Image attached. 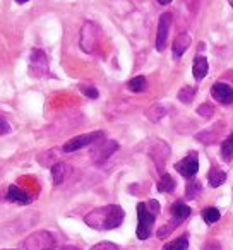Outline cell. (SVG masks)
Wrapping results in <instances>:
<instances>
[{
    "label": "cell",
    "mask_w": 233,
    "mask_h": 250,
    "mask_svg": "<svg viewBox=\"0 0 233 250\" xmlns=\"http://www.w3.org/2000/svg\"><path fill=\"white\" fill-rule=\"evenodd\" d=\"M156 216L153 211H151L149 208H148V202H139L137 204V221H139V225H137V238L139 240H146L149 238L151 231H153V225L154 221H156Z\"/></svg>",
    "instance_id": "7a4b0ae2"
},
{
    "label": "cell",
    "mask_w": 233,
    "mask_h": 250,
    "mask_svg": "<svg viewBox=\"0 0 233 250\" xmlns=\"http://www.w3.org/2000/svg\"><path fill=\"white\" fill-rule=\"evenodd\" d=\"M158 4H160V5H168V4H171V0H158Z\"/></svg>",
    "instance_id": "4dcf8cb0"
},
{
    "label": "cell",
    "mask_w": 233,
    "mask_h": 250,
    "mask_svg": "<svg viewBox=\"0 0 233 250\" xmlns=\"http://www.w3.org/2000/svg\"><path fill=\"white\" fill-rule=\"evenodd\" d=\"M219 218H221V212H219L216 208L202 209V219H204L206 225H212V223L219 221Z\"/></svg>",
    "instance_id": "ffe728a7"
},
{
    "label": "cell",
    "mask_w": 233,
    "mask_h": 250,
    "mask_svg": "<svg viewBox=\"0 0 233 250\" xmlns=\"http://www.w3.org/2000/svg\"><path fill=\"white\" fill-rule=\"evenodd\" d=\"M175 170L178 171V173L182 175V177L185 178H192L197 175L199 171V158L195 153H191L189 156H185L182 161H178L177 165H175Z\"/></svg>",
    "instance_id": "ba28073f"
},
{
    "label": "cell",
    "mask_w": 233,
    "mask_h": 250,
    "mask_svg": "<svg viewBox=\"0 0 233 250\" xmlns=\"http://www.w3.org/2000/svg\"><path fill=\"white\" fill-rule=\"evenodd\" d=\"M208 69H209V62L206 57H195L194 63H192V76L195 81H202L208 76Z\"/></svg>",
    "instance_id": "4fadbf2b"
},
{
    "label": "cell",
    "mask_w": 233,
    "mask_h": 250,
    "mask_svg": "<svg viewBox=\"0 0 233 250\" xmlns=\"http://www.w3.org/2000/svg\"><path fill=\"white\" fill-rule=\"evenodd\" d=\"M29 69L33 76H43L48 70V59L43 50H33L29 57Z\"/></svg>",
    "instance_id": "9c48e42d"
},
{
    "label": "cell",
    "mask_w": 233,
    "mask_h": 250,
    "mask_svg": "<svg viewBox=\"0 0 233 250\" xmlns=\"http://www.w3.org/2000/svg\"><path fill=\"white\" fill-rule=\"evenodd\" d=\"M124 218H126L124 209L120 206L110 204L98 208L94 211H91L89 214H86L84 223L93 229H113L122 225Z\"/></svg>",
    "instance_id": "6da1fadb"
},
{
    "label": "cell",
    "mask_w": 233,
    "mask_h": 250,
    "mask_svg": "<svg viewBox=\"0 0 233 250\" xmlns=\"http://www.w3.org/2000/svg\"><path fill=\"white\" fill-rule=\"evenodd\" d=\"M189 247V240H187V235L180 236V238L173 240V242H168L167 245L163 247V250H187Z\"/></svg>",
    "instance_id": "44dd1931"
},
{
    "label": "cell",
    "mask_w": 233,
    "mask_h": 250,
    "mask_svg": "<svg viewBox=\"0 0 233 250\" xmlns=\"http://www.w3.org/2000/svg\"><path fill=\"white\" fill-rule=\"evenodd\" d=\"M230 4H232V5H233V0H230Z\"/></svg>",
    "instance_id": "d6a6232c"
},
{
    "label": "cell",
    "mask_w": 233,
    "mask_h": 250,
    "mask_svg": "<svg viewBox=\"0 0 233 250\" xmlns=\"http://www.w3.org/2000/svg\"><path fill=\"white\" fill-rule=\"evenodd\" d=\"M208 180H209V185H211L212 188H218L219 185H223V182L226 180V173L223 170H216V168H212V170L208 173Z\"/></svg>",
    "instance_id": "e0dca14e"
},
{
    "label": "cell",
    "mask_w": 233,
    "mask_h": 250,
    "mask_svg": "<svg viewBox=\"0 0 233 250\" xmlns=\"http://www.w3.org/2000/svg\"><path fill=\"white\" fill-rule=\"evenodd\" d=\"M67 173H69V167L65 163H55L52 167V178H53V184L60 185L64 180H65Z\"/></svg>",
    "instance_id": "5bb4252c"
},
{
    "label": "cell",
    "mask_w": 233,
    "mask_h": 250,
    "mask_svg": "<svg viewBox=\"0 0 233 250\" xmlns=\"http://www.w3.org/2000/svg\"><path fill=\"white\" fill-rule=\"evenodd\" d=\"M201 190H202L201 184H199L197 180H191L187 184V190H185V195H187V199H195V197H199Z\"/></svg>",
    "instance_id": "d4e9b609"
},
{
    "label": "cell",
    "mask_w": 233,
    "mask_h": 250,
    "mask_svg": "<svg viewBox=\"0 0 233 250\" xmlns=\"http://www.w3.org/2000/svg\"><path fill=\"white\" fill-rule=\"evenodd\" d=\"M146 115H148V118H149L151 122H158V120H161L165 115H167V110H165L161 104H153V106L146 111Z\"/></svg>",
    "instance_id": "7402d4cb"
},
{
    "label": "cell",
    "mask_w": 233,
    "mask_h": 250,
    "mask_svg": "<svg viewBox=\"0 0 233 250\" xmlns=\"http://www.w3.org/2000/svg\"><path fill=\"white\" fill-rule=\"evenodd\" d=\"M170 26H171V14L170 12H163V14L160 16V21H158V33H156V50L158 52H163V50L167 48Z\"/></svg>",
    "instance_id": "8992f818"
},
{
    "label": "cell",
    "mask_w": 233,
    "mask_h": 250,
    "mask_svg": "<svg viewBox=\"0 0 233 250\" xmlns=\"http://www.w3.org/2000/svg\"><path fill=\"white\" fill-rule=\"evenodd\" d=\"M221 160L226 163L233 160V132L221 143Z\"/></svg>",
    "instance_id": "9a60e30c"
},
{
    "label": "cell",
    "mask_w": 233,
    "mask_h": 250,
    "mask_svg": "<svg viewBox=\"0 0 233 250\" xmlns=\"http://www.w3.org/2000/svg\"><path fill=\"white\" fill-rule=\"evenodd\" d=\"M148 208H149L154 214H158V212H160V202H158V201H149V202H148Z\"/></svg>",
    "instance_id": "f546056e"
},
{
    "label": "cell",
    "mask_w": 233,
    "mask_h": 250,
    "mask_svg": "<svg viewBox=\"0 0 233 250\" xmlns=\"http://www.w3.org/2000/svg\"><path fill=\"white\" fill-rule=\"evenodd\" d=\"M189 214H191V208H189L187 204H184V202H175V204L171 206V216H173V218L184 221V219L189 218Z\"/></svg>",
    "instance_id": "2e32d148"
},
{
    "label": "cell",
    "mask_w": 233,
    "mask_h": 250,
    "mask_svg": "<svg viewBox=\"0 0 233 250\" xmlns=\"http://www.w3.org/2000/svg\"><path fill=\"white\" fill-rule=\"evenodd\" d=\"M18 4H26V2H29V0H16Z\"/></svg>",
    "instance_id": "1f68e13d"
},
{
    "label": "cell",
    "mask_w": 233,
    "mask_h": 250,
    "mask_svg": "<svg viewBox=\"0 0 233 250\" xmlns=\"http://www.w3.org/2000/svg\"><path fill=\"white\" fill-rule=\"evenodd\" d=\"M146 86H148V83L144 76L132 77V79L127 83V87H129V91H132V93H143V91L146 89Z\"/></svg>",
    "instance_id": "d6986e66"
},
{
    "label": "cell",
    "mask_w": 233,
    "mask_h": 250,
    "mask_svg": "<svg viewBox=\"0 0 233 250\" xmlns=\"http://www.w3.org/2000/svg\"><path fill=\"white\" fill-rule=\"evenodd\" d=\"M175 187H177V184H175L173 177L168 175V173H165L163 177H161L160 184H158V190L163 192V194H170V192H173Z\"/></svg>",
    "instance_id": "ac0fdd59"
},
{
    "label": "cell",
    "mask_w": 233,
    "mask_h": 250,
    "mask_svg": "<svg viewBox=\"0 0 233 250\" xmlns=\"http://www.w3.org/2000/svg\"><path fill=\"white\" fill-rule=\"evenodd\" d=\"M100 36H101L100 26L93 21H86L83 24V28H81V40H79L81 50L84 53H93L96 50L98 43H100Z\"/></svg>",
    "instance_id": "3957f363"
},
{
    "label": "cell",
    "mask_w": 233,
    "mask_h": 250,
    "mask_svg": "<svg viewBox=\"0 0 233 250\" xmlns=\"http://www.w3.org/2000/svg\"><path fill=\"white\" fill-rule=\"evenodd\" d=\"M180 223H182V221H180V219H177V218H173L171 221H168L167 225H163L160 229H158V233H156L158 238H165V236H168L171 231H173L175 228H177L178 225H180Z\"/></svg>",
    "instance_id": "603a6c76"
},
{
    "label": "cell",
    "mask_w": 233,
    "mask_h": 250,
    "mask_svg": "<svg viewBox=\"0 0 233 250\" xmlns=\"http://www.w3.org/2000/svg\"><path fill=\"white\" fill-rule=\"evenodd\" d=\"M191 43H192V40H191V36H189L187 33H182V35H178L177 38H175V42H173V46H171L173 59H177V60L180 59V57L189 50Z\"/></svg>",
    "instance_id": "7c38bea8"
},
{
    "label": "cell",
    "mask_w": 233,
    "mask_h": 250,
    "mask_svg": "<svg viewBox=\"0 0 233 250\" xmlns=\"http://www.w3.org/2000/svg\"><path fill=\"white\" fill-rule=\"evenodd\" d=\"M7 201L9 202H14V204L28 206V204H31L33 199H31V195H29L26 190L16 187V185H11V187L7 188Z\"/></svg>",
    "instance_id": "8fae6325"
},
{
    "label": "cell",
    "mask_w": 233,
    "mask_h": 250,
    "mask_svg": "<svg viewBox=\"0 0 233 250\" xmlns=\"http://www.w3.org/2000/svg\"><path fill=\"white\" fill-rule=\"evenodd\" d=\"M55 247V238L48 231H36L29 235L24 242L26 250H52Z\"/></svg>",
    "instance_id": "5b68a950"
},
{
    "label": "cell",
    "mask_w": 233,
    "mask_h": 250,
    "mask_svg": "<svg viewBox=\"0 0 233 250\" xmlns=\"http://www.w3.org/2000/svg\"><path fill=\"white\" fill-rule=\"evenodd\" d=\"M117 149H119V144L115 143V141H100V143H96V146H94L91 156H93L94 163L101 165L103 161H106Z\"/></svg>",
    "instance_id": "52a82bcc"
},
{
    "label": "cell",
    "mask_w": 233,
    "mask_h": 250,
    "mask_svg": "<svg viewBox=\"0 0 233 250\" xmlns=\"http://www.w3.org/2000/svg\"><path fill=\"white\" fill-rule=\"evenodd\" d=\"M195 93H197V89H195V87H191V86L182 87L180 93H178V100H180L182 103H187L189 104L192 100H194Z\"/></svg>",
    "instance_id": "cb8c5ba5"
},
{
    "label": "cell",
    "mask_w": 233,
    "mask_h": 250,
    "mask_svg": "<svg viewBox=\"0 0 233 250\" xmlns=\"http://www.w3.org/2000/svg\"><path fill=\"white\" fill-rule=\"evenodd\" d=\"M212 113H214V108H212V104H209V103H204L197 108V115H201V117H204V118L211 117Z\"/></svg>",
    "instance_id": "83f0119b"
},
{
    "label": "cell",
    "mask_w": 233,
    "mask_h": 250,
    "mask_svg": "<svg viewBox=\"0 0 233 250\" xmlns=\"http://www.w3.org/2000/svg\"><path fill=\"white\" fill-rule=\"evenodd\" d=\"M211 94H212V98L221 104H232L233 103V89L225 83L212 84Z\"/></svg>",
    "instance_id": "30bf717a"
},
{
    "label": "cell",
    "mask_w": 233,
    "mask_h": 250,
    "mask_svg": "<svg viewBox=\"0 0 233 250\" xmlns=\"http://www.w3.org/2000/svg\"><path fill=\"white\" fill-rule=\"evenodd\" d=\"M91 250H120V247L111 242H100L94 247H91Z\"/></svg>",
    "instance_id": "4316f807"
},
{
    "label": "cell",
    "mask_w": 233,
    "mask_h": 250,
    "mask_svg": "<svg viewBox=\"0 0 233 250\" xmlns=\"http://www.w3.org/2000/svg\"><path fill=\"white\" fill-rule=\"evenodd\" d=\"M103 139H105V132H101V130H96V132H91V134H83V136L74 137L69 143L64 144V151H65V153H74V151H79V149H83V147L96 144Z\"/></svg>",
    "instance_id": "277c9868"
},
{
    "label": "cell",
    "mask_w": 233,
    "mask_h": 250,
    "mask_svg": "<svg viewBox=\"0 0 233 250\" xmlns=\"http://www.w3.org/2000/svg\"><path fill=\"white\" fill-rule=\"evenodd\" d=\"M79 89H81V93H83L84 96L91 98V100H96V98L100 96L98 89H96V87H93V86H81Z\"/></svg>",
    "instance_id": "484cf974"
},
{
    "label": "cell",
    "mask_w": 233,
    "mask_h": 250,
    "mask_svg": "<svg viewBox=\"0 0 233 250\" xmlns=\"http://www.w3.org/2000/svg\"><path fill=\"white\" fill-rule=\"evenodd\" d=\"M7 132H11V125L4 118H0V134H7Z\"/></svg>",
    "instance_id": "f1b7e54d"
}]
</instances>
